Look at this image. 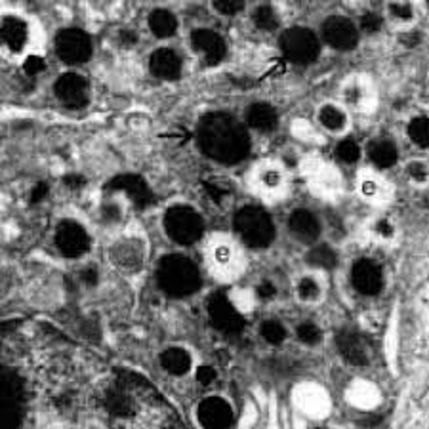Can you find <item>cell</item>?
Returning <instances> with one entry per match:
<instances>
[{"instance_id": "obj_1", "label": "cell", "mask_w": 429, "mask_h": 429, "mask_svg": "<svg viewBox=\"0 0 429 429\" xmlns=\"http://www.w3.org/2000/svg\"><path fill=\"white\" fill-rule=\"evenodd\" d=\"M200 151L222 164H237L250 153V137L239 120L227 113H208L198 122Z\"/></svg>"}, {"instance_id": "obj_2", "label": "cell", "mask_w": 429, "mask_h": 429, "mask_svg": "<svg viewBox=\"0 0 429 429\" xmlns=\"http://www.w3.org/2000/svg\"><path fill=\"white\" fill-rule=\"evenodd\" d=\"M156 281H159V286L172 298L191 296L202 284L197 266L189 257L180 256V254L164 256L161 259L159 269H156Z\"/></svg>"}, {"instance_id": "obj_3", "label": "cell", "mask_w": 429, "mask_h": 429, "mask_svg": "<svg viewBox=\"0 0 429 429\" xmlns=\"http://www.w3.org/2000/svg\"><path fill=\"white\" fill-rule=\"evenodd\" d=\"M235 229L252 248H266L275 239L271 218L259 206H244L235 216Z\"/></svg>"}, {"instance_id": "obj_4", "label": "cell", "mask_w": 429, "mask_h": 429, "mask_svg": "<svg viewBox=\"0 0 429 429\" xmlns=\"http://www.w3.org/2000/svg\"><path fill=\"white\" fill-rule=\"evenodd\" d=\"M164 229L178 244H193L205 233L202 218L189 206H172L164 216Z\"/></svg>"}, {"instance_id": "obj_5", "label": "cell", "mask_w": 429, "mask_h": 429, "mask_svg": "<svg viewBox=\"0 0 429 429\" xmlns=\"http://www.w3.org/2000/svg\"><path fill=\"white\" fill-rule=\"evenodd\" d=\"M281 50L284 58L298 65H309L317 60L318 38L311 29L305 27H292L281 34Z\"/></svg>"}, {"instance_id": "obj_6", "label": "cell", "mask_w": 429, "mask_h": 429, "mask_svg": "<svg viewBox=\"0 0 429 429\" xmlns=\"http://www.w3.org/2000/svg\"><path fill=\"white\" fill-rule=\"evenodd\" d=\"M56 54L61 61L69 65L86 63L92 56L90 36L80 29H61L56 34Z\"/></svg>"}, {"instance_id": "obj_7", "label": "cell", "mask_w": 429, "mask_h": 429, "mask_svg": "<svg viewBox=\"0 0 429 429\" xmlns=\"http://www.w3.org/2000/svg\"><path fill=\"white\" fill-rule=\"evenodd\" d=\"M208 315L212 325L223 332V334L235 336L242 332L244 328V318L240 317V313L233 308V303L227 300V296L218 292L210 300H208Z\"/></svg>"}, {"instance_id": "obj_8", "label": "cell", "mask_w": 429, "mask_h": 429, "mask_svg": "<svg viewBox=\"0 0 429 429\" xmlns=\"http://www.w3.org/2000/svg\"><path fill=\"white\" fill-rule=\"evenodd\" d=\"M56 244H58V248L63 256L80 257L90 248V237H88V233L84 231L82 225L65 220L56 229Z\"/></svg>"}, {"instance_id": "obj_9", "label": "cell", "mask_w": 429, "mask_h": 429, "mask_svg": "<svg viewBox=\"0 0 429 429\" xmlns=\"http://www.w3.org/2000/svg\"><path fill=\"white\" fill-rule=\"evenodd\" d=\"M323 36L336 50H353L359 43V33L351 19L343 16H332L323 23Z\"/></svg>"}, {"instance_id": "obj_10", "label": "cell", "mask_w": 429, "mask_h": 429, "mask_svg": "<svg viewBox=\"0 0 429 429\" xmlns=\"http://www.w3.org/2000/svg\"><path fill=\"white\" fill-rule=\"evenodd\" d=\"M56 95L69 109H80L88 103V82L77 73H65L56 80Z\"/></svg>"}, {"instance_id": "obj_11", "label": "cell", "mask_w": 429, "mask_h": 429, "mask_svg": "<svg viewBox=\"0 0 429 429\" xmlns=\"http://www.w3.org/2000/svg\"><path fill=\"white\" fill-rule=\"evenodd\" d=\"M105 191H122V193H126L130 200L137 208H147V206H151L154 202L153 191L149 189L146 181L141 180L139 176H134V174H124V176L113 178L105 185Z\"/></svg>"}, {"instance_id": "obj_12", "label": "cell", "mask_w": 429, "mask_h": 429, "mask_svg": "<svg viewBox=\"0 0 429 429\" xmlns=\"http://www.w3.org/2000/svg\"><path fill=\"white\" fill-rule=\"evenodd\" d=\"M198 421L206 429H223L231 426L233 408L227 401L220 397H208L198 404Z\"/></svg>"}, {"instance_id": "obj_13", "label": "cell", "mask_w": 429, "mask_h": 429, "mask_svg": "<svg viewBox=\"0 0 429 429\" xmlns=\"http://www.w3.org/2000/svg\"><path fill=\"white\" fill-rule=\"evenodd\" d=\"M351 283L353 286L364 294V296H376L384 286L382 269L372 259H359L351 267Z\"/></svg>"}, {"instance_id": "obj_14", "label": "cell", "mask_w": 429, "mask_h": 429, "mask_svg": "<svg viewBox=\"0 0 429 429\" xmlns=\"http://www.w3.org/2000/svg\"><path fill=\"white\" fill-rule=\"evenodd\" d=\"M336 345H338L340 355L353 367H367L369 364L370 359L364 342H362L360 334H357L351 328H342L336 334Z\"/></svg>"}, {"instance_id": "obj_15", "label": "cell", "mask_w": 429, "mask_h": 429, "mask_svg": "<svg viewBox=\"0 0 429 429\" xmlns=\"http://www.w3.org/2000/svg\"><path fill=\"white\" fill-rule=\"evenodd\" d=\"M191 44L195 50L205 56L208 65L220 63L225 56V43L222 40V36L210 29H195L191 33Z\"/></svg>"}, {"instance_id": "obj_16", "label": "cell", "mask_w": 429, "mask_h": 429, "mask_svg": "<svg viewBox=\"0 0 429 429\" xmlns=\"http://www.w3.org/2000/svg\"><path fill=\"white\" fill-rule=\"evenodd\" d=\"M151 73L163 80H178L181 75L180 56L170 48H161L151 56Z\"/></svg>"}, {"instance_id": "obj_17", "label": "cell", "mask_w": 429, "mask_h": 429, "mask_svg": "<svg viewBox=\"0 0 429 429\" xmlns=\"http://www.w3.org/2000/svg\"><path fill=\"white\" fill-rule=\"evenodd\" d=\"M103 404H105V410L109 412L111 416H117V418H124V416L134 414V401L128 393V386L120 378L117 386L107 389V393L103 397Z\"/></svg>"}, {"instance_id": "obj_18", "label": "cell", "mask_w": 429, "mask_h": 429, "mask_svg": "<svg viewBox=\"0 0 429 429\" xmlns=\"http://www.w3.org/2000/svg\"><path fill=\"white\" fill-rule=\"evenodd\" d=\"M288 227L294 237H298L301 242H313L321 235V225L315 216L309 210H294L288 220Z\"/></svg>"}, {"instance_id": "obj_19", "label": "cell", "mask_w": 429, "mask_h": 429, "mask_svg": "<svg viewBox=\"0 0 429 429\" xmlns=\"http://www.w3.org/2000/svg\"><path fill=\"white\" fill-rule=\"evenodd\" d=\"M246 122L259 132H273L279 124V115L269 103H254L246 111Z\"/></svg>"}, {"instance_id": "obj_20", "label": "cell", "mask_w": 429, "mask_h": 429, "mask_svg": "<svg viewBox=\"0 0 429 429\" xmlns=\"http://www.w3.org/2000/svg\"><path fill=\"white\" fill-rule=\"evenodd\" d=\"M2 40L10 50L19 51L27 43V25L17 17H6L2 23Z\"/></svg>"}, {"instance_id": "obj_21", "label": "cell", "mask_w": 429, "mask_h": 429, "mask_svg": "<svg viewBox=\"0 0 429 429\" xmlns=\"http://www.w3.org/2000/svg\"><path fill=\"white\" fill-rule=\"evenodd\" d=\"M161 364L174 376H183L191 369V355L181 347H170L161 355Z\"/></svg>"}, {"instance_id": "obj_22", "label": "cell", "mask_w": 429, "mask_h": 429, "mask_svg": "<svg viewBox=\"0 0 429 429\" xmlns=\"http://www.w3.org/2000/svg\"><path fill=\"white\" fill-rule=\"evenodd\" d=\"M2 401L25 403V384L16 370H2Z\"/></svg>"}, {"instance_id": "obj_23", "label": "cell", "mask_w": 429, "mask_h": 429, "mask_svg": "<svg viewBox=\"0 0 429 429\" xmlns=\"http://www.w3.org/2000/svg\"><path fill=\"white\" fill-rule=\"evenodd\" d=\"M149 27L159 38H168L178 31V19L168 10H154L149 16Z\"/></svg>"}, {"instance_id": "obj_24", "label": "cell", "mask_w": 429, "mask_h": 429, "mask_svg": "<svg viewBox=\"0 0 429 429\" xmlns=\"http://www.w3.org/2000/svg\"><path fill=\"white\" fill-rule=\"evenodd\" d=\"M370 161L376 164L378 168H389L397 163L399 159V153H397V147L387 141V139H378L374 141L369 149Z\"/></svg>"}, {"instance_id": "obj_25", "label": "cell", "mask_w": 429, "mask_h": 429, "mask_svg": "<svg viewBox=\"0 0 429 429\" xmlns=\"http://www.w3.org/2000/svg\"><path fill=\"white\" fill-rule=\"evenodd\" d=\"M305 259H308L309 266L317 267V269H334L338 266V254L328 244H321V246L311 248Z\"/></svg>"}, {"instance_id": "obj_26", "label": "cell", "mask_w": 429, "mask_h": 429, "mask_svg": "<svg viewBox=\"0 0 429 429\" xmlns=\"http://www.w3.org/2000/svg\"><path fill=\"white\" fill-rule=\"evenodd\" d=\"M318 120L330 132H342L345 128V122H347L342 109H338L334 105H325L321 109V113H318Z\"/></svg>"}, {"instance_id": "obj_27", "label": "cell", "mask_w": 429, "mask_h": 429, "mask_svg": "<svg viewBox=\"0 0 429 429\" xmlns=\"http://www.w3.org/2000/svg\"><path fill=\"white\" fill-rule=\"evenodd\" d=\"M0 420L6 428H17L23 420V403H14V401H2L0 403Z\"/></svg>"}, {"instance_id": "obj_28", "label": "cell", "mask_w": 429, "mask_h": 429, "mask_svg": "<svg viewBox=\"0 0 429 429\" xmlns=\"http://www.w3.org/2000/svg\"><path fill=\"white\" fill-rule=\"evenodd\" d=\"M408 136L410 139L420 147L429 146V122L426 117H416L408 124Z\"/></svg>"}, {"instance_id": "obj_29", "label": "cell", "mask_w": 429, "mask_h": 429, "mask_svg": "<svg viewBox=\"0 0 429 429\" xmlns=\"http://www.w3.org/2000/svg\"><path fill=\"white\" fill-rule=\"evenodd\" d=\"M254 23L262 31H275L279 27V16L271 6H259L254 12Z\"/></svg>"}, {"instance_id": "obj_30", "label": "cell", "mask_w": 429, "mask_h": 429, "mask_svg": "<svg viewBox=\"0 0 429 429\" xmlns=\"http://www.w3.org/2000/svg\"><path fill=\"white\" fill-rule=\"evenodd\" d=\"M298 296L301 301H317L321 298V286L313 277H303L298 283Z\"/></svg>"}, {"instance_id": "obj_31", "label": "cell", "mask_w": 429, "mask_h": 429, "mask_svg": "<svg viewBox=\"0 0 429 429\" xmlns=\"http://www.w3.org/2000/svg\"><path fill=\"white\" fill-rule=\"evenodd\" d=\"M262 336H264L269 343L279 345V343H283V340L286 338V330H284V326L281 325L279 321H266V323L262 325Z\"/></svg>"}, {"instance_id": "obj_32", "label": "cell", "mask_w": 429, "mask_h": 429, "mask_svg": "<svg viewBox=\"0 0 429 429\" xmlns=\"http://www.w3.org/2000/svg\"><path fill=\"white\" fill-rule=\"evenodd\" d=\"M336 154H338V159L343 161V163L347 164H353L359 161L360 156V147L353 141V139H343L340 146L336 147Z\"/></svg>"}, {"instance_id": "obj_33", "label": "cell", "mask_w": 429, "mask_h": 429, "mask_svg": "<svg viewBox=\"0 0 429 429\" xmlns=\"http://www.w3.org/2000/svg\"><path fill=\"white\" fill-rule=\"evenodd\" d=\"M298 338H300V342L308 343V345H317L321 342V328L317 325H313V323H301L298 326Z\"/></svg>"}, {"instance_id": "obj_34", "label": "cell", "mask_w": 429, "mask_h": 429, "mask_svg": "<svg viewBox=\"0 0 429 429\" xmlns=\"http://www.w3.org/2000/svg\"><path fill=\"white\" fill-rule=\"evenodd\" d=\"M205 189L208 191V195L212 197L214 202H222L223 198H227L231 195L229 183H222V181H205Z\"/></svg>"}, {"instance_id": "obj_35", "label": "cell", "mask_w": 429, "mask_h": 429, "mask_svg": "<svg viewBox=\"0 0 429 429\" xmlns=\"http://www.w3.org/2000/svg\"><path fill=\"white\" fill-rule=\"evenodd\" d=\"M214 8L223 16H235L244 8V2H240V0H216Z\"/></svg>"}, {"instance_id": "obj_36", "label": "cell", "mask_w": 429, "mask_h": 429, "mask_svg": "<svg viewBox=\"0 0 429 429\" xmlns=\"http://www.w3.org/2000/svg\"><path fill=\"white\" fill-rule=\"evenodd\" d=\"M382 23H384V19L378 14H374V12H369V14H364V16L360 17V27H362L364 33H378L382 29Z\"/></svg>"}, {"instance_id": "obj_37", "label": "cell", "mask_w": 429, "mask_h": 429, "mask_svg": "<svg viewBox=\"0 0 429 429\" xmlns=\"http://www.w3.org/2000/svg\"><path fill=\"white\" fill-rule=\"evenodd\" d=\"M389 12H391V16L401 19V21H410L414 17V12H412V6L408 2H391Z\"/></svg>"}, {"instance_id": "obj_38", "label": "cell", "mask_w": 429, "mask_h": 429, "mask_svg": "<svg viewBox=\"0 0 429 429\" xmlns=\"http://www.w3.org/2000/svg\"><path fill=\"white\" fill-rule=\"evenodd\" d=\"M408 174L414 181L418 183H426L428 181V166L426 163H420V161H414V163L408 164Z\"/></svg>"}, {"instance_id": "obj_39", "label": "cell", "mask_w": 429, "mask_h": 429, "mask_svg": "<svg viewBox=\"0 0 429 429\" xmlns=\"http://www.w3.org/2000/svg\"><path fill=\"white\" fill-rule=\"evenodd\" d=\"M44 69H46V63H44L43 58H38V56H31V58H27L25 63H23V71H25L29 77H34V75L43 73Z\"/></svg>"}, {"instance_id": "obj_40", "label": "cell", "mask_w": 429, "mask_h": 429, "mask_svg": "<svg viewBox=\"0 0 429 429\" xmlns=\"http://www.w3.org/2000/svg\"><path fill=\"white\" fill-rule=\"evenodd\" d=\"M216 378H218V374H216V370L212 367H200L197 370V380L202 386H210Z\"/></svg>"}, {"instance_id": "obj_41", "label": "cell", "mask_w": 429, "mask_h": 429, "mask_svg": "<svg viewBox=\"0 0 429 429\" xmlns=\"http://www.w3.org/2000/svg\"><path fill=\"white\" fill-rule=\"evenodd\" d=\"M275 294H277V288H275L273 283H269V281H264V283L257 286V296H259L262 300H271Z\"/></svg>"}, {"instance_id": "obj_42", "label": "cell", "mask_w": 429, "mask_h": 429, "mask_svg": "<svg viewBox=\"0 0 429 429\" xmlns=\"http://www.w3.org/2000/svg\"><path fill=\"white\" fill-rule=\"evenodd\" d=\"M421 40V34L418 31H404V34L401 36V43L406 46V48H414L416 44Z\"/></svg>"}, {"instance_id": "obj_43", "label": "cell", "mask_w": 429, "mask_h": 429, "mask_svg": "<svg viewBox=\"0 0 429 429\" xmlns=\"http://www.w3.org/2000/svg\"><path fill=\"white\" fill-rule=\"evenodd\" d=\"M63 183H65L69 189H80L86 183V180L82 176H78V174H67V176L63 178Z\"/></svg>"}, {"instance_id": "obj_44", "label": "cell", "mask_w": 429, "mask_h": 429, "mask_svg": "<svg viewBox=\"0 0 429 429\" xmlns=\"http://www.w3.org/2000/svg\"><path fill=\"white\" fill-rule=\"evenodd\" d=\"M393 225L387 222V220H380L376 225V233L380 237H384V239H389V237H393Z\"/></svg>"}, {"instance_id": "obj_45", "label": "cell", "mask_w": 429, "mask_h": 429, "mask_svg": "<svg viewBox=\"0 0 429 429\" xmlns=\"http://www.w3.org/2000/svg\"><path fill=\"white\" fill-rule=\"evenodd\" d=\"M262 180H264V183H266L267 187H279V183H281V174L277 170H267Z\"/></svg>"}, {"instance_id": "obj_46", "label": "cell", "mask_w": 429, "mask_h": 429, "mask_svg": "<svg viewBox=\"0 0 429 429\" xmlns=\"http://www.w3.org/2000/svg\"><path fill=\"white\" fill-rule=\"evenodd\" d=\"M46 195H48V183H38V185H34L33 193H31V202H40Z\"/></svg>"}, {"instance_id": "obj_47", "label": "cell", "mask_w": 429, "mask_h": 429, "mask_svg": "<svg viewBox=\"0 0 429 429\" xmlns=\"http://www.w3.org/2000/svg\"><path fill=\"white\" fill-rule=\"evenodd\" d=\"M80 279H82V283H86L88 286H94V284L97 283V271H95L94 267L84 269V271L80 273Z\"/></svg>"}, {"instance_id": "obj_48", "label": "cell", "mask_w": 429, "mask_h": 429, "mask_svg": "<svg viewBox=\"0 0 429 429\" xmlns=\"http://www.w3.org/2000/svg\"><path fill=\"white\" fill-rule=\"evenodd\" d=\"M120 43L124 44V48H132L137 43L136 33H132V31H120Z\"/></svg>"}, {"instance_id": "obj_49", "label": "cell", "mask_w": 429, "mask_h": 429, "mask_svg": "<svg viewBox=\"0 0 429 429\" xmlns=\"http://www.w3.org/2000/svg\"><path fill=\"white\" fill-rule=\"evenodd\" d=\"M103 216H105V220H109V222H117L120 216V210L117 206H105L103 208Z\"/></svg>"}, {"instance_id": "obj_50", "label": "cell", "mask_w": 429, "mask_h": 429, "mask_svg": "<svg viewBox=\"0 0 429 429\" xmlns=\"http://www.w3.org/2000/svg\"><path fill=\"white\" fill-rule=\"evenodd\" d=\"M362 193H364L367 197H372V195L376 193V185H374L372 181H364V183H362Z\"/></svg>"}]
</instances>
